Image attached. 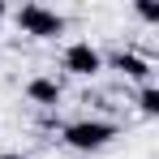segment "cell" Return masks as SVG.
<instances>
[{"mask_svg":"<svg viewBox=\"0 0 159 159\" xmlns=\"http://www.w3.org/2000/svg\"><path fill=\"white\" fill-rule=\"evenodd\" d=\"M138 13H142L146 22H159V4H138Z\"/></svg>","mask_w":159,"mask_h":159,"instance_id":"52a82bcc","label":"cell"},{"mask_svg":"<svg viewBox=\"0 0 159 159\" xmlns=\"http://www.w3.org/2000/svg\"><path fill=\"white\" fill-rule=\"evenodd\" d=\"M17 26H22V34H30V39H56V34L65 30V17L52 13V9H43V4H22V9H17Z\"/></svg>","mask_w":159,"mask_h":159,"instance_id":"7a4b0ae2","label":"cell"},{"mask_svg":"<svg viewBox=\"0 0 159 159\" xmlns=\"http://www.w3.org/2000/svg\"><path fill=\"white\" fill-rule=\"evenodd\" d=\"M0 13H4V4H0Z\"/></svg>","mask_w":159,"mask_h":159,"instance_id":"ba28073f","label":"cell"},{"mask_svg":"<svg viewBox=\"0 0 159 159\" xmlns=\"http://www.w3.org/2000/svg\"><path fill=\"white\" fill-rule=\"evenodd\" d=\"M138 107H142L146 116H159V90H155V86H142V95H138Z\"/></svg>","mask_w":159,"mask_h":159,"instance_id":"8992f818","label":"cell"},{"mask_svg":"<svg viewBox=\"0 0 159 159\" xmlns=\"http://www.w3.org/2000/svg\"><path fill=\"white\" fill-rule=\"evenodd\" d=\"M116 133H120V129H116L112 120H90V116H86V120L65 125L60 138H65V146H73V151H103Z\"/></svg>","mask_w":159,"mask_h":159,"instance_id":"6da1fadb","label":"cell"},{"mask_svg":"<svg viewBox=\"0 0 159 159\" xmlns=\"http://www.w3.org/2000/svg\"><path fill=\"white\" fill-rule=\"evenodd\" d=\"M26 95L34 99V103H43V107H56L60 103V82L56 78H30L26 82Z\"/></svg>","mask_w":159,"mask_h":159,"instance_id":"5b68a950","label":"cell"},{"mask_svg":"<svg viewBox=\"0 0 159 159\" xmlns=\"http://www.w3.org/2000/svg\"><path fill=\"white\" fill-rule=\"evenodd\" d=\"M112 65H116V69H120L125 78H133V82H146V86H151V60H146L142 52H133V48H120V52L112 56Z\"/></svg>","mask_w":159,"mask_h":159,"instance_id":"277c9868","label":"cell"},{"mask_svg":"<svg viewBox=\"0 0 159 159\" xmlns=\"http://www.w3.org/2000/svg\"><path fill=\"white\" fill-rule=\"evenodd\" d=\"M65 69L78 73V78H90V73L103 69V52L90 48V43H69V48H65Z\"/></svg>","mask_w":159,"mask_h":159,"instance_id":"3957f363","label":"cell"}]
</instances>
